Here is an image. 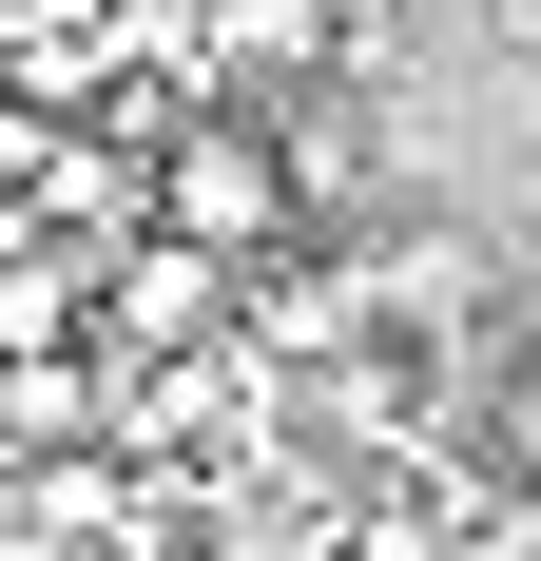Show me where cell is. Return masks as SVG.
Segmentation results:
<instances>
[{"label": "cell", "instance_id": "obj_1", "mask_svg": "<svg viewBox=\"0 0 541 561\" xmlns=\"http://www.w3.org/2000/svg\"><path fill=\"white\" fill-rule=\"evenodd\" d=\"M290 214H310V194H290V156H270V116H174V136H156V232H174V252L252 272Z\"/></svg>", "mask_w": 541, "mask_h": 561}, {"label": "cell", "instance_id": "obj_2", "mask_svg": "<svg viewBox=\"0 0 541 561\" xmlns=\"http://www.w3.org/2000/svg\"><path fill=\"white\" fill-rule=\"evenodd\" d=\"M214 252H174V232H136V252H116V290H97V330L116 348H194V330H214Z\"/></svg>", "mask_w": 541, "mask_h": 561}, {"label": "cell", "instance_id": "obj_3", "mask_svg": "<svg viewBox=\"0 0 541 561\" xmlns=\"http://www.w3.org/2000/svg\"><path fill=\"white\" fill-rule=\"evenodd\" d=\"M194 58H214V78H290V58H329V0H214Z\"/></svg>", "mask_w": 541, "mask_h": 561}, {"label": "cell", "instance_id": "obj_4", "mask_svg": "<svg viewBox=\"0 0 541 561\" xmlns=\"http://www.w3.org/2000/svg\"><path fill=\"white\" fill-rule=\"evenodd\" d=\"M0 426H20V446H78V426H97V368H78V348H0Z\"/></svg>", "mask_w": 541, "mask_h": 561}, {"label": "cell", "instance_id": "obj_5", "mask_svg": "<svg viewBox=\"0 0 541 561\" xmlns=\"http://www.w3.org/2000/svg\"><path fill=\"white\" fill-rule=\"evenodd\" d=\"M503 465H522V484H541V368H522V388H503Z\"/></svg>", "mask_w": 541, "mask_h": 561}]
</instances>
